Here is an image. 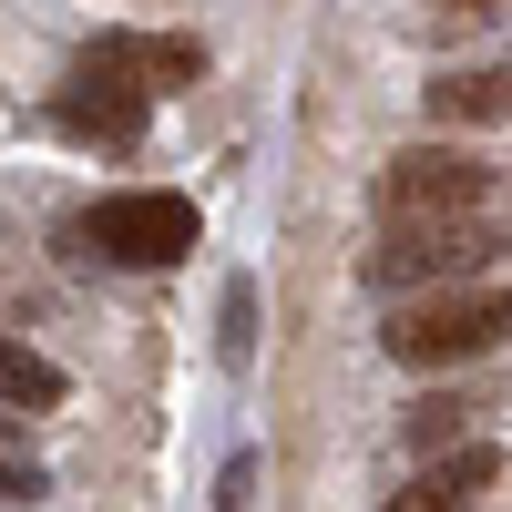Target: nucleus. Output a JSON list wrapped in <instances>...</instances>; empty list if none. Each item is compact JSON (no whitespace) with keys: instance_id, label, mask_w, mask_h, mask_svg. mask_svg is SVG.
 Here are the masks:
<instances>
[{"instance_id":"obj_1","label":"nucleus","mask_w":512,"mask_h":512,"mask_svg":"<svg viewBox=\"0 0 512 512\" xmlns=\"http://www.w3.org/2000/svg\"><path fill=\"white\" fill-rule=\"evenodd\" d=\"M154 62H144V41H93L62 82H52V123L72 144H144V123H154V93L164 82H144Z\"/></svg>"},{"instance_id":"obj_2","label":"nucleus","mask_w":512,"mask_h":512,"mask_svg":"<svg viewBox=\"0 0 512 512\" xmlns=\"http://www.w3.org/2000/svg\"><path fill=\"white\" fill-rule=\"evenodd\" d=\"M492 256H512V226L492 216V205H472V216H390L369 246V287H451V277H482Z\"/></svg>"},{"instance_id":"obj_3","label":"nucleus","mask_w":512,"mask_h":512,"mask_svg":"<svg viewBox=\"0 0 512 512\" xmlns=\"http://www.w3.org/2000/svg\"><path fill=\"white\" fill-rule=\"evenodd\" d=\"M512 338V287H431L410 297V308H390V328H379V349H390L400 369H451V359H482Z\"/></svg>"},{"instance_id":"obj_4","label":"nucleus","mask_w":512,"mask_h":512,"mask_svg":"<svg viewBox=\"0 0 512 512\" xmlns=\"http://www.w3.org/2000/svg\"><path fill=\"white\" fill-rule=\"evenodd\" d=\"M82 256H113V267H175L195 246V205L185 195H103L93 216L72 226Z\"/></svg>"},{"instance_id":"obj_5","label":"nucleus","mask_w":512,"mask_h":512,"mask_svg":"<svg viewBox=\"0 0 512 512\" xmlns=\"http://www.w3.org/2000/svg\"><path fill=\"white\" fill-rule=\"evenodd\" d=\"M492 205V164L461 144H410L379 164V216H472Z\"/></svg>"},{"instance_id":"obj_6","label":"nucleus","mask_w":512,"mask_h":512,"mask_svg":"<svg viewBox=\"0 0 512 512\" xmlns=\"http://www.w3.org/2000/svg\"><path fill=\"white\" fill-rule=\"evenodd\" d=\"M502 472H512V461H502V441H461V451H420V472H410L400 512H461V502H482V492H492Z\"/></svg>"},{"instance_id":"obj_7","label":"nucleus","mask_w":512,"mask_h":512,"mask_svg":"<svg viewBox=\"0 0 512 512\" xmlns=\"http://www.w3.org/2000/svg\"><path fill=\"white\" fill-rule=\"evenodd\" d=\"M420 103H431V123H512V62H482V72H441Z\"/></svg>"},{"instance_id":"obj_8","label":"nucleus","mask_w":512,"mask_h":512,"mask_svg":"<svg viewBox=\"0 0 512 512\" xmlns=\"http://www.w3.org/2000/svg\"><path fill=\"white\" fill-rule=\"evenodd\" d=\"M0 390H11V410H52V400H62V369H52V359H31V349H11Z\"/></svg>"},{"instance_id":"obj_9","label":"nucleus","mask_w":512,"mask_h":512,"mask_svg":"<svg viewBox=\"0 0 512 512\" xmlns=\"http://www.w3.org/2000/svg\"><path fill=\"white\" fill-rule=\"evenodd\" d=\"M461 410H472V400H420L410 410V451H451L461 441Z\"/></svg>"},{"instance_id":"obj_10","label":"nucleus","mask_w":512,"mask_h":512,"mask_svg":"<svg viewBox=\"0 0 512 512\" xmlns=\"http://www.w3.org/2000/svg\"><path fill=\"white\" fill-rule=\"evenodd\" d=\"M246 308H256V297H246V287H226V359H246Z\"/></svg>"},{"instance_id":"obj_11","label":"nucleus","mask_w":512,"mask_h":512,"mask_svg":"<svg viewBox=\"0 0 512 512\" xmlns=\"http://www.w3.org/2000/svg\"><path fill=\"white\" fill-rule=\"evenodd\" d=\"M451 11H502V0H451Z\"/></svg>"}]
</instances>
